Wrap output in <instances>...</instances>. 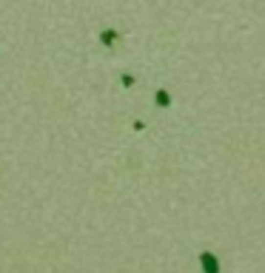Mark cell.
<instances>
[{"instance_id": "cell-1", "label": "cell", "mask_w": 265, "mask_h": 273, "mask_svg": "<svg viewBox=\"0 0 265 273\" xmlns=\"http://www.w3.org/2000/svg\"><path fill=\"white\" fill-rule=\"evenodd\" d=\"M199 262H202L205 273H220V262L214 259V253H202V256H199Z\"/></svg>"}, {"instance_id": "cell-2", "label": "cell", "mask_w": 265, "mask_h": 273, "mask_svg": "<svg viewBox=\"0 0 265 273\" xmlns=\"http://www.w3.org/2000/svg\"><path fill=\"white\" fill-rule=\"evenodd\" d=\"M157 103H160V105H168V94H166V91H160V94H157Z\"/></svg>"}, {"instance_id": "cell-3", "label": "cell", "mask_w": 265, "mask_h": 273, "mask_svg": "<svg viewBox=\"0 0 265 273\" xmlns=\"http://www.w3.org/2000/svg\"><path fill=\"white\" fill-rule=\"evenodd\" d=\"M117 34L114 32H103V43H111V40H114Z\"/></svg>"}]
</instances>
